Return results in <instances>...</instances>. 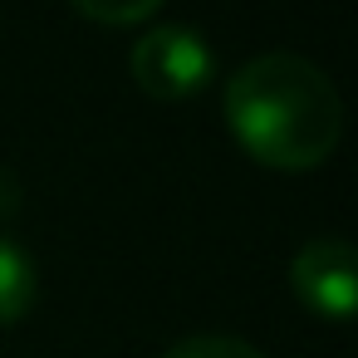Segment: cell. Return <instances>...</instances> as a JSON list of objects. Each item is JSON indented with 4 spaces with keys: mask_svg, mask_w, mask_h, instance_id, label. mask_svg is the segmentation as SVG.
<instances>
[{
    "mask_svg": "<svg viewBox=\"0 0 358 358\" xmlns=\"http://www.w3.org/2000/svg\"><path fill=\"white\" fill-rule=\"evenodd\" d=\"M128 69H133V84L148 99L187 103L192 94H201L211 84L216 55L192 25H152V30L138 35V45L128 55Z\"/></svg>",
    "mask_w": 358,
    "mask_h": 358,
    "instance_id": "2",
    "label": "cell"
},
{
    "mask_svg": "<svg viewBox=\"0 0 358 358\" xmlns=\"http://www.w3.org/2000/svg\"><path fill=\"white\" fill-rule=\"evenodd\" d=\"M35 294H40L35 260H30L10 236H0V329L20 324V319L35 309Z\"/></svg>",
    "mask_w": 358,
    "mask_h": 358,
    "instance_id": "4",
    "label": "cell"
},
{
    "mask_svg": "<svg viewBox=\"0 0 358 358\" xmlns=\"http://www.w3.org/2000/svg\"><path fill=\"white\" fill-rule=\"evenodd\" d=\"M226 128L260 167L309 172L343 138V99L314 59L275 50L226 79Z\"/></svg>",
    "mask_w": 358,
    "mask_h": 358,
    "instance_id": "1",
    "label": "cell"
},
{
    "mask_svg": "<svg viewBox=\"0 0 358 358\" xmlns=\"http://www.w3.org/2000/svg\"><path fill=\"white\" fill-rule=\"evenodd\" d=\"M162 358H265V353L250 348L245 338H231V334H196V338L172 343Z\"/></svg>",
    "mask_w": 358,
    "mask_h": 358,
    "instance_id": "6",
    "label": "cell"
},
{
    "mask_svg": "<svg viewBox=\"0 0 358 358\" xmlns=\"http://www.w3.org/2000/svg\"><path fill=\"white\" fill-rule=\"evenodd\" d=\"M69 6L94 20V25H108V30H128V25H148L157 10H162V0H69Z\"/></svg>",
    "mask_w": 358,
    "mask_h": 358,
    "instance_id": "5",
    "label": "cell"
},
{
    "mask_svg": "<svg viewBox=\"0 0 358 358\" xmlns=\"http://www.w3.org/2000/svg\"><path fill=\"white\" fill-rule=\"evenodd\" d=\"M294 299L319 319H348L358 304V255L348 241L319 236L289 260Z\"/></svg>",
    "mask_w": 358,
    "mask_h": 358,
    "instance_id": "3",
    "label": "cell"
}]
</instances>
